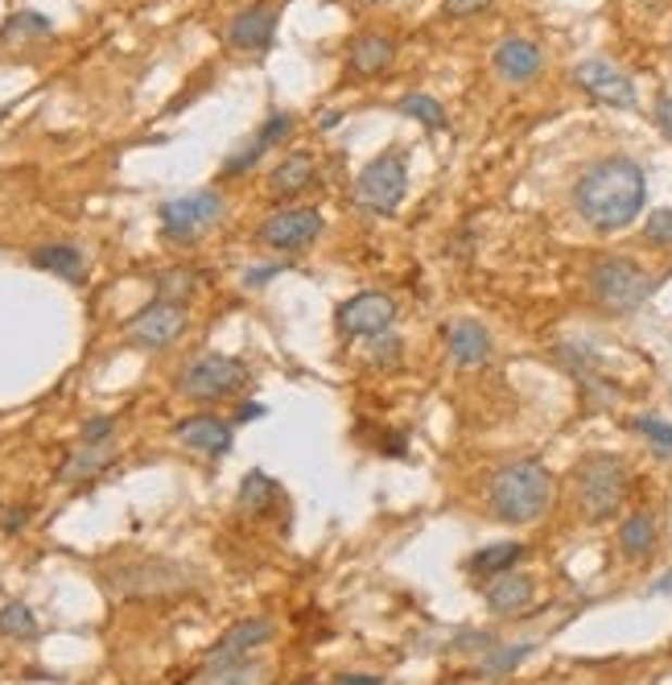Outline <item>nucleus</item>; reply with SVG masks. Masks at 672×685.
Here are the masks:
<instances>
[{
  "label": "nucleus",
  "mask_w": 672,
  "mask_h": 685,
  "mask_svg": "<svg viewBox=\"0 0 672 685\" xmlns=\"http://www.w3.org/2000/svg\"><path fill=\"white\" fill-rule=\"evenodd\" d=\"M644 203H648V178L632 157H603L582 169V178L573 182V211L594 231H607V236L632 228Z\"/></svg>",
  "instance_id": "1"
},
{
  "label": "nucleus",
  "mask_w": 672,
  "mask_h": 685,
  "mask_svg": "<svg viewBox=\"0 0 672 685\" xmlns=\"http://www.w3.org/2000/svg\"><path fill=\"white\" fill-rule=\"evenodd\" d=\"M491 512L504 524H532L549 512L553 504V475L536 458H516L491 475L487 487Z\"/></svg>",
  "instance_id": "2"
},
{
  "label": "nucleus",
  "mask_w": 672,
  "mask_h": 685,
  "mask_svg": "<svg viewBox=\"0 0 672 685\" xmlns=\"http://www.w3.org/2000/svg\"><path fill=\"white\" fill-rule=\"evenodd\" d=\"M627 462L619 455H586L573 471V492H578V512L591 520V524H603L611 520L619 508H623V496H627Z\"/></svg>",
  "instance_id": "3"
},
{
  "label": "nucleus",
  "mask_w": 672,
  "mask_h": 685,
  "mask_svg": "<svg viewBox=\"0 0 672 685\" xmlns=\"http://www.w3.org/2000/svg\"><path fill=\"white\" fill-rule=\"evenodd\" d=\"M586 286L607 314H635L656 293V277L639 269L632 256H598L586 272Z\"/></svg>",
  "instance_id": "4"
},
{
  "label": "nucleus",
  "mask_w": 672,
  "mask_h": 685,
  "mask_svg": "<svg viewBox=\"0 0 672 685\" xmlns=\"http://www.w3.org/2000/svg\"><path fill=\"white\" fill-rule=\"evenodd\" d=\"M190 582H194V574L186 570L182 561H169V558L124 561V566L103 574L107 595H116V599H157V595L186 591Z\"/></svg>",
  "instance_id": "5"
},
{
  "label": "nucleus",
  "mask_w": 672,
  "mask_h": 685,
  "mask_svg": "<svg viewBox=\"0 0 672 685\" xmlns=\"http://www.w3.org/2000/svg\"><path fill=\"white\" fill-rule=\"evenodd\" d=\"M408 194V162L405 149H388L376 162H367L355 178V203L367 215H392Z\"/></svg>",
  "instance_id": "6"
},
{
  "label": "nucleus",
  "mask_w": 672,
  "mask_h": 685,
  "mask_svg": "<svg viewBox=\"0 0 672 685\" xmlns=\"http://www.w3.org/2000/svg\"><path fill=\"white\" fill-rule=\"evenodd\" d=\"M224 194L219 190H194V194H178L162 203L157 219H162V236L165 240H178V244H194L203 231H211L219 219H224Z\"/></svg>",
  "instance_id": "7"
},
{
  "label": "nucleus",
  "mask_w": 672,
  "mask_h": 685,
  "mask_svg": "<svg viewBox=\"0 0 672 685\" xmlns=\"http://www.w3.org/2000/svg\"><path fill=\"white\" fill-rule=\"evenodd\" d=\"M248 380V368L231 355H199L178 376V393L190 401H224Z\"/></svg>",
  "instance_id": "8"
},
{
  "label": "nucleus",
  "mask_w": 672,
  "mask_h": 685,
  "mask_svg": "<svg viewBox=\"0 0 672 685\" xmlns=\"http://www.w3.org/2000/svg\"><path fill=\"white\" fill-rule=\"evenodd\" d=\"M182 331H186V310L178 302H162V297L149 302L144 310H137L124 322V334H128L137 347H149V352L169 347Z\"/></svg>",
  "instance_id": "9"
},
{
  "label": "nucleus",
  "mask_w": 672,
  "mask_h": 685,
  "mask_svg": "<svg viewBox=\"0 0 672 685\" xmlns=\"http://www.w3.org/2000/svg\"><path fill=\"white\" fill-rule=\"evenodd\" d=\"M573 87H582L591 100L607 107H635V84L607 59H582L570 71Z\"/></svg>",
  "instance_id": "10"
},
{
  "label": "nucleus",
  "mask_w": 672,
  "mask_h": 685,
  "mask_svg": "<svg viewBox=\"0 0 672 685\" xmlns=\"http://www.w3.org/2000/svg\"><path fill=\"white\" fill-rule=\"evenodd\" d=\"M322 236V215L318 207H289L277 211L261 224V244L277 252H306Z\"/></svg>",
  "instance_id": "11"
},
{
  "label": "nucleus",
  "mask_w": 672,
  "mask_h": 685,
  "mask_svg": "<svg viewBox=\"0 0 672 685\" xmlns=\"http://www.w3.org/2000/svg\"><path fill=\"white\" fill-rule=\"evenodd\" d=\"M334 322H339V331L343 334H384L392 322H396V302L388 297V293H355L351 302L339 306L334 314Z\"/></svg>",
  "instance_id": "12"
},
{
  "label": "nucleus",
  "mask_w": 672,
  "mask_h": 685,
  "mask_svg": "<svg viewBox=\"0 0 672 685\" xmlns=\"http://www.w3.org/2000/svg\"><path fill=\"white\" fill-rule=\"evenodd\" d=\"M272 640V620L256 616V620H240L236 627H227L219 644L206 652V664H231V661H248L261 644Z\"/></svg>",
  "instance_id": "13"
},
{
  "label": "nucleus",
  "mask_w": 672,
  "mask_h": 685,
  "mask_svg": "<svg viewBox=\"0 0 672 685\" xmlns=\"http://www.w3.org/2000/svg\"><path fill=\"white\" fill-rule=\"evenodd\" d=\"M277 34V9L272 4H252L244 13H236L227 25V46L236 50H252V54H265Z\"/></svg>",
  "instance_id": "14"
},
{
  "label": "nucleus",
  "mask_w": 672,
  "mask_h": 685,
  "mask_svg": "<svg viewBox=\"0 0 672 685\" xmlns=\"http://www.w3.org/2000/svg\"><path fill=\"white\" fill-rule=\"evenodd\" d=\"M541 66H545V54L529 38H504L495 46V71L508 84H532L541 75Z\"/></svg>",
  "instance_id": "15"
},
{
  "label": "nucleus",
  "mask_w": 672,
  "mask_h": 685,
  "mask_svg": "<svg viewBox=\"0 0 672 685\" xmlns=\"http://www.w3.org/2000/svg\"><path fill=\"white\" fill-rule=\"evenodd\" d=\"M174 437L182 442L186 451H199V455H227L231 451V426L227 421H219V417H186V421H178V430H174Z\"/></svg>",
  "instance_id": "16"
},
{
  "label": "nucleus",
  "mask_w": 672,
  "mask_h": 685,
  "mask_svg": "<svg viewBox=\"0 0 672 685\" xmlns=\"http://www.w3.org/2000/svg\"><path fill=\"white\" fill-rule=\"evenodd\" d=\"M532 595H536V582H532L529 574H516V570L495 574L487 586L491 616H520V611L532 602Z\"/></svg>",
  "instance_id": "17"
},
{
  "label": "nucleus",
  "mask_w": 672,
  "mask_h": 685,
  "mask_svg": "<svg viewBox=\"0 0 672 685\" xmlns=\"http://www.w3.org/2000/svg\"><path fill=\"white\" fill-rule=\"evenodd\" d=\"M446 343H449V355L462 364V368H479V364H487L491 359V334L487 327H479V322H449L446 327Z\"/></svg>",
  "instance_id": "18"
},
{
  "label": "nucleus",
  "mask_w": 672,
  "mask_h": 685,
  "mask_svg": "<svg viewBox=\"0 0 672 685\" xmlns=\"http://www.w3.org/2000/svg\"><path fill=\"white\" fill-rule=\"evenodd\" d=\"M392 54H396L392 38H384V34H359V38L351 42V54H346V63H351V75H359V79H371V75H380V71L392 63Z\"/></svg>",
  "instance_id": "19"
},
{
  "label": "nucleus",
  "mask_w": 672,
  "mask_h": 685,
  "mask_svg": "<svg viewBox=\"0 0 672 685\" xmlns=\"http://www.w3.org/2000/svg\"><path fill=\"white\" fill-rule=\"evenodd\" d=\"M314 178H318L314 157H309V153H289L286 162L268 174V190H272L277 199H293V194H302Z\"/></svg>",
  "instance_id": "20"
},
{
  "label": "nucleus",
  "mask_w": 672,
  "mask_h": 685,
  "mask_svg": "<svg viewBox=\"0 0 672 685\" xmlns=\"http://www.w3.org/2000/svg\"><path fill=\"white\" fill-rule=\"evenodd\" d=\"M532 652H536V644H495V648H487V652L474 661L470 673L483 677V682H495V677H504V673H511V669H520Z\"/></svg>",
  "instance_id": "21"
},
{
  "label": "nucleus",
  "mask_w": 672,
  "mask_h": 685,
  "mask_svg": "<svg viewBox=\"0 0 672 685\" xmlns=\"http://www.w3.org/2000/svg\"><path fill=\"white\" fill-rule=\"evenodd\" d=\"M29 261H34V269L54 272L62 281H83V269H87V261L75 244H46V249H34Z\"/></svg>",
  "instance_id": "22"
},
{
  "label": "nucleus",
  "mask_w": 672,
  "mask_h": 685,
  "mask_svg": "<svg viewBox=\"0 0 672 685\" xmlns=\"http://www.w3.org/2000/svg\"><path fill=\"white\" fill-rule=\"evenodd\" d=\"M277 499H281L277 479L265 475V471H248L244 483H240V508H244L248 517H265V512H272Z\"/></svg>",
  "instance_id": "23"
},
{
  "label": "nucleus",
  "mask_w": 672,
  "mask_h": 685,
  "mask_svg": "<svg viewBox=\"0 0 672 685\" xmlns=\"http://www.w3.org/2000/svg\"><path fill=\"white\" fill-rule=\"evenodd\" d=\"M656 549V520L648 517V512H635V517H627L623 524H619V554L623 558H648Z\"/></svg>",
  "instance_id": "24"
},
{
  "label": "nucleus",
  "mask_w": 672,
  "mask_h": 685,
  "mask_svg": "<svg viewBox=\"0 0 672 685\" xmlns=\"http://www.w3.org/2000/svg\"><path fill=\"white\" fill-rule=\"evenodd\" d=\"M107 462H112V442H96V446L79 442V451L62 462L59 479H62V483H79V479L100 475Z\"/></svg>",
  "instance_id": "25"
},
{
  "label": "nucleus",
  "mask_w": 672,
  "mask_h": 685,
  "mask_svg": "<svg viewBox=\"0 0 672 685\" xmlns=\"http://www.w3.org/2000/svg\"><path fill=\"white\" fill-rule=\"evenodd\" d=\"M520 558H524V545H520V541H499V545L479 549V554L470 558V570H474L479 579H495V574L516 570V561Z\"/></svg>",
  "instance_id": "26"
},
{
  "label": "nucleus",
  "mask_w": 672,
  "mask_h": 685,
  "mask_svg": "<svg viewBox=\"0 0 672 685\" xmlns=\"http://www.w3.org/2000/svg\"><path fill=\"white\" fill-rule=\"evenodd\" d=\"M265 682V664H256L252 657L248 661H231V664H206L199 673V682L190 685H261Z\"/></svg>",
  "instance_id": "27"
},
{
  "label": "nucleus",
  "mask_w": 672,
  "mask_h": 685,
  "mask_svg": "<svg viewBox=\"0 0 672 685\" xmlns=\"http://www.w3.org/2000/svg\"><path fill=\"white\" fill-rule=\"evenodd\" d=\"M0 636L4 640H38V620L25 602H4L0 607Z\"/></svg>",
  "instance_id": "28"
},
{
  "label": "nucleus",
  "mask_w": 672,
  "mask_h": 685,
  "mask_svg": "<svg viewBox=\"0 0 672 685\" xmlns=\"http://www.w3.org/2000/svg\"><path fill=\"white\" fill-rule=\"evenodd\" d=\"M396 112L408 116V120H421L429 132H442V128H446V107L438 104L433 96H417V91H413V96H405V100L396 104Z\"/></svg>",
  "instance_id": "29"
},
{
  "label": "nucleus",
  "mask_w": 672,
  "mask_h": 685,
  "mask_svg": "<svg viewBox=\"0 0 672 685\" xmlns=\"http://www.w3.org/2000/svg\"><path fill=\"white\" fill-rule=\"evenodd\" d=\"M190 293H194V272L190 269H165L162 277H157V297H162V302L186 306Z\"/></svg>",
  "instance_id": "30"
},
{
  "label": "nucleus",
  "mask_w": 672,
  "mask_h": 685,
  "mask_svg": "<svg viewBox=\"0 0 672 685\" xmlns=\"http://www.w3.org/2000/svg\"><path fill=\"white\" fill-rule=\"evenodd\" d=\"M644 240L652 249H672V207H660L644 219Z\"/></svg>",
  "instance_id": "31"
},
{
  "label": "nucleus",
  "mask_w": 672,
  "mask_h": 685,
  "mask_svg": "<svg viewBox=\"0 0 672 685\" xmlns=\"http://www.w3.org/2000/svg\"><path fill=\"white\" fill-rule=\"evenodd\" d=\"M632 426L648 437V442H652L660 455H672V426L669 421H660V417H635Z\"/></svg>",
  "instance_id": "32"
},
{
  "label": "nucleus",
  "mask_w": 672,
  "mask_h": 685,
  "mask_svg": "<svg viewBox=\"0 0 672 685\" xmlns=\"http://www.w3.org/2000/svg\"><path fill=\"white\" fill-rule=\"evenodd\" d=\"M25 34H50V22L34 13V9H25V13H13L9 22H4V38H25Z\"/></svg>",
  "instance_id": "33"
},
{
  "label": "nucleus",
  "mask_w": 672,
  "mask_h": 685,
  "mask_svg": "<svg viewBox=\"0 0 672 685\" xmlns=\"http://www.w3.org/2000/svg\"><path fill=\"white\" fill-rule=\"evenodd\" d=\"M289 132H293V116H289V112H272L265 125H261V132H256V137H261V145H265V149H272L277 141H286Z\"/></svg>",
  "instance_id": "34"
},
{
  "label": "nucleus",
  "mask_w": 672,
  "mask_h": 685,
  "mask_svg": "<svg viewBox=\"0 0 672 685\" xmlns=\"http://www.w3.org/2000/svg\"><path fill=\"white\" fill-rule=\"evenodd\" d=\"M112 434H116V421H112V417H91V421L83 426L79 442L96 446V442H112Z\"/></svg>",
  "instance_id": "35"
},
{
  "label": "nucleus",
  "mask_w": 672,
  "mask_h": 685,
  "mask_svg": "<svg viewBox=\"0 0 672 685\" xmlns=\"http://www.w3.org/2000/svg\"><path fill=\"white\" fill-rule=\"evenodd\" d=\"M491 0H442V9H446V17H474V13H483Z\"/></svg>",
  "instance_id": "36"
},
{
  "label": "nucleus",
  "mask_w": 672,
  "mask_h": 685,
  "mask_svg": "<svg viewBox=\"0 0 672 685\" xmlns=\"http://www.w3.org/2000/svg\"><path fill=\"white\" fill-rule=\"evenodd\" d=\"M277 272H281V265H265V269H248V272H244V286H248V290H261V286H268V281H272Z\"/></svg>",
  "instance_id": "37"
},
{
  "label": "nucleus",
  "mask_w": 672,
  "mask_h": 685,
  "mask_svg": "<svg viewBox=\"0 0 672 685\" xmlns=\"http://www.w3.org/2000/svg\"><path fill=\"white\" fill-rule=\"evenodd\" d=\"M656 125H660V132L672 141V96H660V100H656Z\"/></svg>",
  "instance_id": "38"
},
{
  "label": "nucleus",
  "mask_w": 672,
  "mask_h": 685,
  "mask_svg": "<svg viewBox=\"0 0 672 685\" xmlns=\"http://www.w3.org/2000/svg\"><path fill=\"white\" fill-rule=\"evenodd\" d=\"M334 685H384V677H359V673H339Z\"/></svg>",
  "instance_id": "39"
},
{
  "label": "nucleus",
  "mask_w": 672,
  "mask_h": 685,
  "mask_svg": "<svg viewBox=\"0 0 672 685\" xmlns=\"http://www.w3.org/2000/svg\"><path fill=\"white\" fill-rule=\"evenodd\" d=\"M256 417H265V405L261 401H244L240 405V421H256Z\"/></svg>",
  "instance_id": "40"
},
{
  "label": "nucleus",
  "mask_w": 672,
  "mask_h": 685,
  "mask_svg": "<svg viewBox=\"0 0 672 685\" xmlns=\"http://www.w3.org/2000/svg\"><path fill=\"white\" fill-rule=\"evenodd\" d=\"M25 520H29V512H4V529H9V533H17V529H25Z\"/></svg>",
  "instance_id": "41"
},
{
  "label": "nucleus",
  "mask_w": 672,
  "mask_h": 685,
  "mask_svg": "<svg viewBox=\"0 0 672 685\" xmlns=\"http://www.w3.org/2000/svg\"><path fill=\"white\" fill-rule=\"evenodd\" d=\"M652 595H672V570L664 574V579L652 582Z\"/></svg>",
  "instance_id": "42"
},
{
  "label": "nucleus",
  "mask_w": 672,
  "mask_h": 685,
  "mask_svg": "<svg viewBox=\"0 0 672 685\" xmlns=\"http://www.w3.org/2000/svg\"><path fill=\"white\" fill-rule=\"evenodd\" d=\"M367 4H384V0H367Z\"/></svg>",
  "instance_id": "43"
}]
</instances>
